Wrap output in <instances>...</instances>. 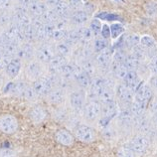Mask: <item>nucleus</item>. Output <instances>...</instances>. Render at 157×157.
<instances>
[{"mask_svg": "<svg viewBox=\"0 0 157 157\" xmlns=\"http://www.w3.org/2000/svg\"><path fill=\"white\" fill-rule=\"evenodd\" d=\"M56 55V47L49 43H43L36 50V58L43 64H49Z\"/></svg>", "mask_w": 157, "mask_h": 157, "instance_id": "1", "label": "nucleus"}, {"mask_svg": "<svg viewBox=\"0 0 157 157\" xmlns=\"http://www.w3.org/2000/svg\"><path fill=\"white\" fill-rule=\"evenodd\" d=\"M102 110V105L101 101H92L88 102L85 105L84 109V115L88 121H96V119L100 117Z\"/></svg>", "mask_w": 157, "mask_h": 157, "instance_id": "2", "label": "nucleus"}, {"mask_svg": "<svg viewBox=\"0 0 157 157\" xmlns=\"http://www.w3.org/2000/svg\"><path fill=\"white\" fill-rule=\"evenodd\" d=\"M90 94H92V96L94 98H98L107 88H109V81H107V78L104 77H96L92 81V84H90Z\"/></svg>", "mask_w": 157, "mask_h": 157, "instance_id": "3", "label": "nucleus"}, {"mask_svg": "<svg viewBox=\"0 0 157 157\" xmlns=\"http://www.w3.org/2000/svg\"><path fill=\"white\" fill-rule=\"evenodd\" d=\"M115 94H117V97L118 98V100L124 105H130L131 102L134 101L133 92L123 84H119L117 86Z\"/></svg>", "mask_w": 157, "mask_h": 157, "instance_id": "4", "label": "nucleus"}, {"mask_svg": "<svg viewBox=\"0 0 157 157\" xmlns=\"http://www.w3.org/2000/svg\"><path fill=\"white\" fill-rule=\"evenodd\" d=\"M76 137L82 142H92L96 138V132L88 125H80L76 129Z\"/></svg>", "mask_w": 157, "mask_h": 157, "instance_id": "5", "label": "nucleus"}, {"mask_svg": "<svg viewBox=\"0 0 157 157\" xmlns=\"http://www.w3.org/2000/svg\"><path fill=\"white\" fill-rule=\"evenodd\" d=\"M148 145H149V141L148 139L143 135H137L129 142L128 146L133 150L135 153L142 154L146 151Z\"/></svg>", "mask_w": 157, "mask_h": 157, "instance_id": "6", "label": "nucleus"}, {"mask_svg": "<svg viewBox=\"0 0 157 157\" xmlns=\"http://www.w3.org/2000/svg\"><path fill=\"white\" fill-rule=\"evenodd\" d=\"M18 123L12 115H3L0 117V130L5 133H13L17 129Z\"/></svg>", "mask_w": 157, "mask_h": 157, "instance_id": "7", "label": "nucleus"}, {"mask_svg": "<svg viewBox=\"0 0 157 157\" xmlns=\"http://www.w3.org/2000/svg\"><path fill=\"white\" fill-rule=\"evenodd\" d=\"M122 84L125 85L127 88H129L132 92H136L138 88L141 86V82L139 80V76L136 71H128L125 77L122 78Z\"/></svg>", "mask_w": 157, "mask_h": 157, "instance_id": "8", "label": "nucleus"}, {"mask_svg": "<svg viewBox=\"0 0 157 157\" xmlns=\"http://www.w3.org/2000/svg\"><path fill=\"white\" fill-rule=\"evenodd\" d=\"M36 55L35 49L30 43H23L19 46L18 52L16 54V57L21 61H31Z\"/></svg>", "mask_w": 157, "mask_h": 157, "instance_id": "9", "label": "nucleus"}, {"mask_svg": "<svg viewBox=\"0 0 157 157\" xmlns=\"http://www.w3.org/2000/svg\"><path fill=\"white\" fill-rule=\"evenodd\" d=\"M43 63H41L40 61H30V63L28 64L26 68V74L28 78H32V80H37L42 77L43 75Z\"/></svg>", "mask_w": 157, "mask_h": 157, "instance_id": "10", "label": "nucleus"}, {"mask_svg": "<svg viewBox=\"0 0 157 157\" xmlns=\"http://www.w3.org/2000/svg\"><path fill=\"white\" fill-rule=\"evenodd\" d=\"M48 9L49 8L47 3L41 1V0H34L28 5L29 14L33 16V17H41Z\"/></svg>", "mask_w": 157, "mask_h": 157, "instance_id": "11", "label": "nucleus"}, {"mask_svg": "<svg viewBox=\"0 0 157 157\" xmlns=\"http://www.w3.org/2000/svg\"><path fill=\"white\" fill-rule=\"evenodd\" d=\"M152 88L148 85H143L141 84V86H139L138 90L135 92V98L134 100L142 101L144 104H148L151 98H152Z\"/></svg>", "mask_w": 157, "mask_h": 157, "instance_id": "12", "label": "nucleus"}, {"mask_svg": "<svg viewBox=\"0 0 157 157\" xmlns=\"http://www.w3.org/2000/svg\"><path fill=\"white\" fill-rule=\"evenodd\" d=\"M68 63L67 57L61 56V55H55L53 59L48 64V69L50 74H59L61 69Z\"/></svg>", "mask_w": 157, "mask_h": 157, "instance_id": "13", "label": "nucleus"}, {"mask_svg": "<svg viewBox=\"0 0 157 157\" xmlns=\"http://www.w3.org/2000/svg\"><path fill=\"white\" fill-rule=\"evenodd\" d=\"M70 102L73 109L77 113H82L85 109V96L81 92H74L70 97Z\"/></svg>", "mask_w": 157, "mask_h": 157, "instance_id": "14", "label": "nucleus"}, {"mask_svg": "<svg viewBox=\"0 0 157 157\" xmlns=\"http://www.w3.org/2000/svg\"><path fill=\"white\" fill-rule=\"evenodd\" d=\"M81 68L78 67V65H75V64H69L67 63L63 68L61 69V71L59 73V75L66 78V80L68 81H71L72 78H75L76 75L81 71Z\"/></svg>", "mask_w": 157, "mask_h": 157, "instance_id": "15", "label": "nucleus"}, {"mask_svg": "<svg viewBox=\"0 0 157 157\" xmlns=\"http://www.w3.org/2000/svg\"><path fill=\"white\" fill-rule=\"evenodd\" d=\"M134 124L136 126V128L144 134L149 133L151 131V122L149 121V118L145 117L144 114L134 117Z\"/></svg>", "mask_w": 157, "mask_h": 157, "instance_id": "16", "label": "nucleus"}, {"mask_svg": "<svg viewBox=\"0 0 157 157\" xmlns=\"http://www.w3.org/2000/svg\"><path fill=\"white\" fill-rule=\"evenodd\" d=\"M89 16H90V14L86 11L82 10V9H78V10H75L71 14L70 20H71V22L74 24V25L82 26V25H84L85 23L88 22Z\"/></svg>", "mask_w": 157, "mask_h": 157, "instance_id": "17", "label": "nucleus"}, {"mask_svg": "<svg viewBox=\"0 0 157 157\" xmlns=\"http://www.w3.org/2000/svg\"><path fill=\"white\" fill-rule=\"evenodd\" d=\"M96 63L97 66L100 69H107L109 68V66L111 64V54L110 52L107 50L98 52V56L96 58Z\"/></svg>", "mask_w": 157, "mask_h": 157, "instance_id": "18", "label": "nucleus"}, {"mask_svg": "<svg viewBox=\"0 0 157 157\" xmlns=\"http://www.w3.org/2000/svg\"><path fill=\"white\" fill-rule=\"evenodd\" d=\"M54 11L56 12L57 15L59 16V18H65L69 19L71 17V8H70L69 3H67L64 0H62L59 3H57L55 6L53 7Z\"/></svg>", "mask_w": 157, "mask_h": 157, "instance_id": "19", "label": "nucleus"}, {"mask_svg": "<svg viewBox=\"0 0 157 157\" xmlns=\"http://www.w3.org/2000/svg\"><path fill=\"white\" fill-rule=\"evenodd\" d=\"M20 70H21V60L18 58H12L5 69V72L8 77L13 78L18 76Z\"/></svg>", "mask_w": 157, "mask_h": 157, "instance_id": "20", "label": "nucleus"}, {"mask_svg": "<svg viewBox=\"0 0 157 157\" xmlns=\"http://www.w3.org/2000/svg\"><path fill=\"white\" fill-rule=\"evenodd\" d=\"M74 80H75V81L77 82V84H78V86H80L81 88H82V89L89 88V86H90V84H92L90 76L86 72H85L82 69L77 74Z\"/></svg>", "mask_w": 157, "mask_h": 157, "instance_id": "21", "label": "nucleus"}, {"mask_svg": "<svg viewBox=\"0 0 157 157\" xmlns=\"http://www.w3.org/2000/svg\"><path fill=\"white\" fill-rule=\"evenodd\" d=\"M19 46H20L19 44L15 43L14 41H11V42L7 43L6 45H4V46L0 47V51L2 53V56L12 58L13 56H16V54L18 52Z\"/></svg>", "mask_w": 157, "mask_h": 157, "instance_id": "22", "label": "nucleus"}, {"mask_svg": "<svg viewBox=\"0 0 157 157\" xmlns=\"http://www.w3.org/2000/svg\"><path fill=\"white\" fill-rule=\"evenodd\" d=\"M55 137L57 141L61 143L62 145L70 146L73 143V136L71 135L70 132H68L65 129H61L59 131H57Z\"/></svg>", "mask_w": 157, "mask_h": 157, "instance_id": "23", "label": "nucleus"}, {"mask_svg": "<svg viewBox=\"0 0 157 157\" xmlns=\"http://www.w3.org/2000/svg\"><path fill=\"white\" fill-rule=\"evenodd\" d=\"M78 33H80V43L86 45H89V43L94 38V32L90 27H78Z\"/></svg>", "mask_w": 157, "mask_h": 157, "instance_id": "24", "label": "nucleus"}, {"mask_svg": "<svg viewBox=\"0 0 157 157\" xmlns=\"http://www.w3.org/2000/svg\"><path fill=\"white\" fill-rule=\"evenodd\" d=\"M64 98H65V93H64V90L61 89V88H57V89H54L52 90L50 94H48V98L52 104H61L62 101H64Z\"/></svg>", "mask_w": 157, "mask_h": 157, "instance_id": "25", "label": "nucleus"}, {"mask_svg": "<svg viewBox=\"0 0 157 157\" xmlns=\"http://www.w3.org/2000/svg\"><path fill=\"white\" fill-rule=\"evenodd\" d=\"M147 104H144L142 101H136L134 100L129 105V110L131 111V113L134 115V117H139V115H142L144 113V110L146 109Z\"/></svg>", "mask_w": 157, "mask_h": 157, "instance_id": "26", "label": "nucleus"}, {"mask_svg": "<svg viewBox=\"0 0 157 157\" xmlns=\"http://www.w3.org/2000/svg\"><path fill=\"white\" fill-rule=\"evenodd\" d=\"M118 119L121 123L124 125H129L132 122H134V115L131 113L129 109H123L119 111Z\"/></svg>", "mask_w": 157, "mask_h": 157, "instance_id": "27", "label": "nucleus"}, {"mask_svg": "<svg viewBox=\"0 0 157 157\" xmlns=\"http://www.w3.org/2000/svg\"><path fill=\"white\" fill-rule=\"evenodd\" d=\"M13 23V13L7 9L0 11V27L7 28Z\"/></svg>", "mask_w": 157, "mask_h": 157, "instance_id": "28", "label": "nucleus"}, {"mask_svg": "<svg viewBox=\"0 0 157 157\" xmlns=\"http://www.w3.org/2000/svg\"><path fill=\"white\" fill-rule=\"evenodd\" d=\"M27 86H28V85L24 82H14V84H10L9 85L10 93L15 94V96L23 97Z\"/></svg>", "mask_w": 157, "mask_h": 157, "instance_id": "29", "label": "nucleus"}, {"mask_svg": "<svg viewBox=\"0 0 157 157\" xmlns=\"http://www.w3.org/2000/svg\"><path fill=\"white\" fill-rule=\"evenodd\" d=\"M29 115H30V118L34 122H41L46 117V111L41 106H36L34 109H31Z\"/></svg>", "mask_w": 157, "mask_h": 157, "instance_id": "30", "label": "nucleus"}, {"mask_svg": "<svg viewBox=\"0 0 157 157\" xmlns=\"http://www.w3.org/2000/svg\"><path fill=\"white\" fill-rule=\"evenodd\" d=\"M22 31H23V35H24V38H25V41H27L28 43L37 40V32H36L35 27L32 25V23L22 28Z\"/></svg>", "mask_w": 157, "mask_h": 157, "instance_id": "31", "label": "nucleus"}, {"mask_svg": "<svg viewBox=\"0 0 157 157\" xmlns=\"http://www.w3.org/2000/svg\"><path fill=\"white\" fill-rule=\"evenodd\" d=\"M64 41L67 44H69L71 47L75 46L78 43H80L81 39H80V33H78V28L73 29V30H69L68 35Z\"/></svg>", "mask_w": 157, "mask_h": 157, "instance_id": "32", "label": "nucleus"}, {"mask_svg": "<svg viewBox=\"0 0 157 157\" xmlns=\"http://www.w3.org/2000/svg\"><path fill=\"white\" fill-rule=\"evenodd\" d=\"M122 64L125 66V68L128 70V71H136L140 66V61L132 56L131 54H129V55L126 56L125 60Z\"/></svg>", "mask_w": 157, "mask_h": 157, "instance_id": "33", "label": "nucleus"}, {"mask_svg": "<svg viewBox=\"0 0 157 157\" xmlns=\"http://www.w3.org/2000/svg\"><path fill=\"white\" fill-rule=\"evenodd\" d=\"M140 43V37L137 34H129L123 38V47L133 48Z\"/></svg>", "mask_w": 157, "mask_h": 157, "instance_id": "34", "label": "nucleus"}, {"mask_svg": "<svg viewBox=\"0 0 157 157\" xmlns=\"http://www.w3.org/2000/svg\"><path fill=\"white\" fill-rule=\"evenodd\" d=\"M117 102L113 101V102H109V104H105V105H102V110L101 113H104V115L105 117H111L117 113Z\"/></svg>", "mask_w": 157, "mask_h": 157, "instance_id": "35", "label": "nucleus"}, {"mask_svg": "<svg viewBox=\"0 0 157 157\" xmlns=\"http://www.w3.org/2000/svg\"><path fill=\"white\" fill-rule=\"evenodd\" d=\"M56 53L58 54V55L68 57V56L71 55V53H72V47L70 46L69 44L66 43L65 41H63V42H60V43L57 44Z\"/></svg>", "mask_w": 157, "mask_h": 157, "instance_id": "36", "label": "nucleus"}, {"mask_svg": "<svg viewBox=\"0 0 157 157\" xmlns=\"http://www.w3.org/2000/svg\"><path fill=\"white\" fill-rule=\"evenodd\" d=\"M130 54L133 57H135L136 59H138L139 61L144 59L146 57V48L142 46V45H136L133 48L130 49Z\"/></svg>", "mask_w": 157, "mask_h": 157, "instance_id": "37", "label": "nucleus"}, {"mask_svg": "<svg viewBox=\"0 0 157 157\" xmlns=\"http://www.w3.org/2000/svg\"><path fill=\"white\" fill-rule=\"evenodd\" d=\"M98 100H100L101 104H102V105L109 104V102L114 101V94L109 88H107L105 92L98 97Z\"/></svg>", "mask_w": 157, "mask_h": 157, "instance_id": "38", "label": "nucleus"}, {"mask_svg": "<svg viewBox=\"0 0 157 157\" xmlns=\"http://www.w3.org/2000/svg\"><path fill=\"white\" fill-rule=\"evenodd\" d=\"M41 19H42L45 23H55L57 20L59 19V16L57 15V13L54 11V9H48L42 16H41Z\"/></svg>", "mask_w": 157, "mask_h": 157, "instance_id": "39", "label": "nucleus"}, {"mask_svg": "<svg viewBox=\"0 0 157 157\" xmlns=\"http://www.w3.org/2000/svg\"><path fill=\"white\" fill-rule=\"evenodd\" d=\"M94 50L96 52H101L105 51L109 47V42L105 38H97L94 42Z\"/></svg>", "mask_w": 157, "mask_h": 157, "instance_id": "40", "label": "nucleus"}, {"mask_svg": "<svg viewBox=\"0 0 157 157\" xmlns=\"http://www.w3.org/2000/svg\"><path fill=\"white\" fill-rule=\"evenodd\" d=\"M96 66L97 63H94V61L90 59H85L82 60V69L84 70L85 72H86L90 76H92L93 74L96 71Z\"/></svg>", "mask_w": 157, "mask_h": 157, "instance_id": "41", "label": "nucleus"}, {"mask_svg": "<svg viewBox=\"0 0 157 157\" xmlns=\"http://www.w3.org/2000/svg\"><path fill=\"white\" fill-rule=\"evenodd\" d=\"M69 30L68 29H62V28H56L54 31V34L52 39L54 41H63L66 39V37L68 35Z\"/></svg>", "mask_w": 157, "mask_h": 157, "instance_id": "42", "label": "nucleus"}, {"mask_svg": "<svg viewBox=\"0 0 157 157\" xmlns=\"http://www.w3.org/2000/svg\"><path fill=\"white\" fill-rule=\"evenodd\" d=\"M118 157H135V152L131 149L129 146L121 147L117 151Z\"/></svg>", "mask_w": 157, "mask_h": 157, "instance_id": "43", "label": "nucleus"}, {"mask_svg": "<svg viewBox=\"0 0 157 157\" xmlns=\"http://www.w3.org/2000/svg\"><path fill=\"white\" fill-rule=\"evenodd\" d=\"M123 31H124V29H123V27L121 24H113V25L110 26V33H111L113 38H117Z\"/></svg>", "mask_w": 157, "mask_h": 157, "instance_id": "44", "label": "nucleus"}, {"mask_svg": "<svg viewBox=\"0 0 157 157\" xmlns=\"http://www.w3.org/2000/svg\"><path fill=\"white\" fill-rule=\"evenodd\" d=\"M140 44L142 45V46H144L146 49L148 48H151L155 46V42L152 37L150 36H143L142 38H140Z\"/></svg>", "mask_w": 157, "mask_h": 157, "instance_id": "45", "label": "nucleus"}, {"mask_svg": "<svg viewBox=\"0 0 157 157\" xmlns=\"http://www.w3.org/2000/svg\"><path fill=\"white\" fill-rule=\"evenodd\" d=\"M90 28L92 29V31L94 32V36H98L100 33H101V22L98 21V19H94L90 23Z\"/></svg>", "mask_w": 157, "mask_h": 157, "instance_id": "46", "label": "nucleus"}, {"mask_svg": "<svg viewBox=\"0 0 157 157\" xmlns=\"http://www.w3.org/2000/svg\"><path fill=\"white\" fill-rule=\"evenodd\" d=\"M37 96H38V94H36L34 88H33V86H27V89H26V90H25V93H24V94H23V97H24V98H27V100H30V101L35 100Z\"/></svg>", "mask_w": 157, "mask_h": 157, "instance_id": "47", "label": "nucleus"}, {"mask_svg": "<svg viewBox=\"0 0 157 157\" xmlns=\"http://www.w3.org/2000/svg\"><path fill=\"white\" fill-rule=\"evenodd\" d=\"M127 56V54L124 50H122V49H121V50H117V52L114 53L113 55V58H114V61L117 62V63H123L125 60V58Z\"/></svg>", "mask_w": 157, "mask_h": 157, "instance_id": "48", "label": "nucleus"}, {"mask_svg": "<svg viewBox=\"0 0 157 157\" xmlns=\"http://www.w3.org/2000/svg\"><path fill=\"white\" fill-rule=\"evenodd\" d=\"M69 5L72 10H78L82 6V0H69Z\"/></svg>", "mask_w": 157, "mask_h": 157, "instance_id": "49", "label": "nucleus"}, {"mask_svg": "<svg viewBox=\"0 0 157 157\" xmlns=\"http://www.w3.org/2000/svg\"><path fill=\"white\" fill-rule=\"evenodd\" d=\"M12 58H9V57H6V56H2L0 58V71H2V70H5L6 67L9 64V62L11 61Z\"/></svg>", "mask_w": 157, "mask_h": 157, "instance_id": "50", "label": "nucleus"}, {"mask_svg": "<svg viewBox=\"0 0 157 157\" xmlns=\"http://www.w3.org/2000/svg\"><path fill=\"white\" fill-rule=\"evenodd\" d=\"M146 12L149 15H155L157 13V5L154 3H148L145 6Z\"/></svg>", "mask_w": 157, "mask_h": 157, "instance_id": "51", "label": "nucleus"}, {"mask_svg": "<svg viewBox=\"0 0 157 157\" xmlns=\"http://www.w3.org/2000/svg\"><path fill=\"white\" fill-rule=\"evenodd\" d=\"M148 68L152 73H157V57H154L151 59L149 64H148Z\"/></svg>", "mask_w": 157, "mask_h": 157, "instance_id": "52", "label": "nucleus"}, {"mask_svg": "<svg viewBox=\"0 0 157 157\" xmlns=\"http://www.w3.org/2000/svg\"><path fill=\"white\" fill-rule=\"evenodd\" d=\"M12 0H0V10L7 9L8 7L11 6Z\"/></svg>", "mask_w": 157, "mask_h": 157, "instance_id": "53", "label": "nucleus"}, {"mask_svg": "<svg viewBox=\"0 0 157 157\" xmlns=\"http://www.w3.org/2000/svg\"><path fill=\"white\" fill-rule=\"evenodd\" d=\"M101 35L105 39H107L110 36V28H109V26H107V25H104V27H102V29H101Z\"/></svg>", "mask_w": 157, "mask_h": 157, "instance_id": "54", "label": "nucleus"}, {"mask_svg": "<svg viewBox=\"0 0 157 157\" xmlns=\"http://www.w3.org/2000/svg\"><path fill=\"white\" fill-rule=\"evenodd\" d=\"M150 109L152 113H157V98H153L150 102Z\"/></svg>", "mask_w": 157, "mask_h": 157, "instance_id": "55", "label": "nucleus"}, {"mask_svg": "<svg viewBox=\"0 0 157 157\" xmlns=\"http://www.w3.org/2000/svg\"><path fill=\"white\" fill-rule=\"evenodd\" d=\"M94 6L93 5L92 3H86L85 9H84L85 11H86L89 14H90V13H93V12H94Z\"/></svg>", "mask_w": 157, "mask_h": 157, "instance_id": "56", "label": "nucleus"}, {"mask_svg": "<svg viewBox=\"0 0 157 157\" xmlns=\"http://www.w3.org/2000/svg\"><path fill=\"white\" fill-rule=\"evenodd\" d=\"M150 86H151L152 89L157 90V75L150 78Z\"/></svg>", "mask_w": 157, "mask_h": 157, "instance_id": "57", "label": "nucleus"}, {"mask_svg": "<svg viewBox=\"0 0 157 157\" xmlns=\"http://www.w3.org/2000/svg\"><path fill=\"white\" fill-rule=\"evenodd\" d=\"M60 1H62V0H46V2L47 3V5L48 6H50V7H54L56 5L57 3H59Z\"/></svg>", "mask_w": 157, "mask_h": 157, "instance_id": "58", "label": "nucleus"}, {"mask_svg": "<svg viewBox=\"0 0 157 157\" xmlns=\"http://www.w3.org/2000/svg\"><path fill=\"white\" fill-rule=\"evenodd\" d=\"M17 1L19 2V4H23V5L28 6L29 4L32 3L33 1H34V0H17Z\"/></svg>", "mask_w": 157, "mask_h": 157, "instance_id": "59", "label": "nucleus"}, {"mask_svg": "<svg viewBox=\"0 0 157 157\" xmlns=\"http://www.w3.org/2000/svg\"><path fill=\"white\" fill-rule=\"evenodd\" d=\"M152 123L157 127V113H154L152 115Z\"/></svg>", "mask_w": 157, "mask_h": 157, "instance_id": "60", "label": "nucleus"}, {"mask_svg": "<svg viewBox=\"0 0 157 157\" xmlns=\"http://www.w3.org/2000/svg\"><path fill=\"white\" fill-rule=\"evenodd\" d=\"M2 57V53H1V51H0V58Z\"/></svg>", "mask_w": 157, "mask_h": 157, "instance_id": "61", "label": "nucleus"}]
</instances>
